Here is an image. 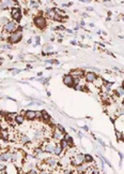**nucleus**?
<instances>
[{"label":"nucleus","mask_w":124,"mask_h":174,"mask_svg":"<svg viewBox=\"0 0 124 174\" xmlns=\"http://www.w3.org/2000/svg\"><path fill=\"white\" fill-rule=\"evenodd\" d=\"M10 21H11V19H10L9 16H7V15H1V16H0V27L3 28Z\"/></svg>","instance_id":"obj_19"},{"label":"nucleus","mask_w":124,"mask_h":174,"mask_svg":"<svg viewBox=\"0 0 124 174\" xmlns=\"http://www.w3.org/2000/svg\"><path fill=\"white\" fill-rule=\"evenodd\" d=\"M41 120H42V122H43L44 124H49V123H50V120H51L50 115H49L45 110L42 111V117H41Z\"/></svg>","instance_id":"obj_14"},{"label":"nucleus","mask_w":124,"mask_h":174,"mask_svg":"<svg viewBox=\"0 0 124 174\" xmlns=\"http://www.w3.org/2000/svg\"><path fill=\"white\" fill-rule=\"evenodd\" d=\"M57 129H58L59 131H61V132L63 133V135H65V133H66V131H65V129H64V127H62L61 125H57Z\"/></svg>","instance_id":"obj_32"},{"label":"nucleus","mask_w":124,"mask_h":174,"mask_svg":"<svg viewBox=\"0 0 124 174\" xmlns=\"http://www.w3.org/2000/svg\"><path fill=\"white\" fill-rule=\"evenodd\" d=\"M10 71H14L13 74H18L20 72V70H18V69H10Z\"/></svg>","instance_id":"obj_34"},{"label":"nucleus","mask_w":124,"mask_h":174,"mask_svg":"<svg viewBox=\"0 0 124 174\" xmlns=\"http://www.w3.org/2000/svg\"><path fill=\"white\" fill-rule=\"evenodd\" d=\"M17 27H18V25H17L16 22H14V21H10V22L4 26V27H3L2 30H3L6 33L11 34V33L15 32V31L17 30Z\"/></svg>","instance_id":"obj_5"},{"label":"nucleus","mask_w":124,"mask_h":174,"mask_svg":"<svg viewBox=\"0 0 124 174\" xmlns=\"http://www.w3.org/2000/svg\"><path fill=\"white\" fill-rule=\"evenodd\" d=\"M12 158V152L9 150L7 152H2L0 154V162H3V161H9Z\"/></svg>","instance_id":"obj_11"},{"label":"nucleus","mask_w":124,"mask_h":174,"mask_svg":"<svg viewBox=\"0 0 124 174\" xmlns=\"http://www.w3.org/2000/svg\"><path fill=\"white\" fill-rule=\"evenodd\" d=\"M80 25H81V26H85V22L81 21V22H80Z\"/></svg>","instance_id":"obj_39"},{"label":"nucleus","mask_w":124,"mask_h":174,"mask_svg":"<svg viewBox=\"0 0 124 174\" xmlns=\"http://www.w3.org/2000/svg\"><path fill=\"white\" fill-rule=\"evenodd\" d=\"M9 137H10V133L7 131V130H1L0 131V139H1L2 141L4 142H8L9 141Z\"/></svg>","instance_id":"obj_20"},{"label":"nucleus","mask_w":124,"mask_h":174,"mask_svg":"<svg viewBox=\"0 0 124 174\" xmlns=\"http://www.w3.org/2000/svg\"><path fill=\"white\" fill-rule=\"evenodd\" d=\"M85 85H81V84H78V85H75L73 88L75 89V90H80V91H82V90H85Z\"/></svg>","instance_id":"obj_28"},{"label":"nucleus","mask_w":124,"mask_h":174,"mask_svg":"<svg viewBox=\"0 0 124 174\" xmlns=\"http://www.w3.org/2000/svg\"><path fill=\"white\" fill-rule=\"evenodd\" d=\"M66 28L64 27V26H62V25H60V26H57V27H55V30H58V31H63V30H65Z\"/></svg>","instance_id":"obj_31"},{"label":"nucleus","mask_w":124,"mask_h":174,"mask_svg":"<svg viewBox=\"0 0 124 174\" xmlns=\"http://www.w3.org/2000/svg\"><path fill=\"white\" fill-rule=\"evenodd\" d=\"M63 153V150H62V147L60 146V144L59 143H57V145H56V148H55V155L56 156H60L61 154Z\"/></svg>","instance_id":"obj_21"},{"label":"nucleus","mask_w":124,"mask_h":174,"mask_svg":"<svg viewBox=\"0 0 124 174\" xmlns=\"http://www.w3.org/2000/svg\"><path fill=\"white\" fill-rule=\"evenodd\" d=\"M96 78H98V74H96L95 72L88 71V72L85 73V81L87 82V84H93V82Z\"/></svg>","instance_id":"obj_8"},{"label":"nucleus","mask_w":124,"mask_h":174,"mask_svg":"<svg viewBox=\"0 0 124 174\" xmlns=\"http://www.w3.org/2000/svg\"><path fill=\"white\" fill-rule=\"evenodd\" d=\"M112 85H114V83H112V82H106V81H105V83H104L103 87L101 88V89H102V92L109 93L110 91H111V89H112Z\"/></svg>","instance_id":"obj_13"},{"label":"nucleus","mask_w":124,"mask_h":174,"mask_svg":"<svg viewBox=\"0 0 124 174\" xmlns=\"http://www.w3.org/2000/svg\"><path fill=\"white\" fill-rule=\"evenodd\" d=\"M63 84L66 85L67 87H74V76L70 73V74H65L62 78Z\"/></svg>","instance_id":"obj_9"},{"label":"nucleus","mask_w":124,"mask_h":174,"mask_svg":"<svg viewBox=\"0 0 124 174\" xmlns=\"http://www.w3.org/2000/svg\"><path fill=\"white\" fill-rule=\"evenodd\" d=\"M124 95V88L123 87H118L116 89V96L118 97H122Z\"/></svg>","instance_id":"obj_25"},{"label":"nucleus","mask_w":124,"mask_h":174,"mask_svg":"<svg viewBox=\"0 0 124 174\" xmlns=\"http://www.w3.org/2000/svg\"><path fill=\"white\" fill-rule=\"evenodd\" d=\"M20 114H24L25 115V118L27 120H30V122H32V120L36 119V111H32V110H27Z\"/></svg>","instance_id":"obj_10"},{"label":"nucleus","mask_w":124,"mask_h":174,"mask_svg":"<svg viewBox=\"0 0 124 174\" xmlns=\"http://www.w3.org/2000/svg\"><path fill=\"white\" fill-rule=\"evenodd\" d=\"M25 115L24 114H17L16 116H15V118H14V120H15V123L17 124V125H23L24 123H25Z\"/></svg>","instance_id":"obj_18"},{"label":"nucleus","mask_w":124,"mask_h":174,"mask_svg":"<svg viewBox=\"0 0 124 174\" xmlns=\"http://www.w3.org/2000/svg\"><path fill=\"white\" fill-rule=\"evenodd\" d=\"M27 43H29V44H30V43H32V39H29L28 41H27Z\"/></svg>","instance_id":"obj_37"},{"label":"nucleus","mask_w":124,"mask_h":174,"mask_svg":"<svg viewBox=\"0 0 124 174\" xmlns=\"http://www.w3.org/2000/svg\"><path fill=\"white\" fill-rule=\"evenodd\" d=\"M63 140L67 143V145H68V148H71V147H73L74 146V141H73V138L68 135V133H65V135L63 136Z\"/></svg>","instance_id":"obj_15"},{"label":"nucleus","mask_w":124,"mask_h":174,"mask_svg":"<svg viewBox=\"0 0 124 174\" xmlns=\"http://www.w3.org/2000/svg\"><path fill=\"white\" fill-rule=\"evenodd\" d=\"M39 174H48V172L45 171V170H41V171L39 172Z\"/></svg>","instance_id":"obj_36"},{"label":"nucleus","mask_w":124,"mask_h":174,"mask_svg":"<svg viewBox=\"0 0 124 174\" xmlns=\"http://www.w3.org/2000/svg\"><path fill=\"white\" fill-rule=\"evenodd\" d=\"M10 15H11V18L12 21H14L16 23H19L21 17H23V10L18 7V6H14L13 8L10 9Z\"/></svg>","instance_id":"obj_2"},{"label":"nucleus","mask_w":124,"mask_h":174,"mask_svg":"<svg viewBox=\"0 0 124 174\" xmlns=\"http://www.w3.org/2000/svg\"><path fill=\"white\" fill-rule=\"evenodd\" d=\"M85 162H86V163H88V165L93 163V162H94V158H93L91 155L86 154V155H85Z\"/></svg>","instance_id":"obj_22"},{"label":"nucleus","mask_w":124,"mask_h":174,"mask_svg":"<svg viewBox=\"0 0 124 174\" xmlns=\"http://www.w3.org/2000/svg\"><path fill=\"white\" fill-rule=\"evenodd\" d=\"M91 174H100V171L96 169V168H94V166L92 167V173Z\"/></svg>","instance_id":"obj_33"},{"label":"nucleus","mask_w":124,"mask_h":174,"mask_svg":"<svg viewBox=\"0 0 124 174\" xmlns=\"http://www.w3.org/2000/svg\"><path fill=\"white\" fill-rule=\"evenodd\" d=\"M58 159L56 158V157H51V156H49V157H46V158H44V163L47 166V167H49L50 169H55L57 166H58Z\"/></svg>","instance_id":"obj_7"},{"label":"nucleus","mask_w":124,"mask_h":174,"mask_svg":"<svg viewBox=\"0 0 124 174\" xmlns=\"http://www.w3.org/2000/svg\"><path fill=\"white\" fill-rule=\"evenodd\" d=\"M29 6L33 9H37L39 6H40V1H30L29 2Z\"/></svg>","instance_id":"obj_26"},{"label":"nucleus","mask_w":124,"mask_h":174,"mask_svg":"<svg viewBox=\"0 0 124 174\" xmlns=\"http://www.w3.org/2000/svg\"><path fill=\"white\" fill-rule=\"evenodd\" d=\"M104 83H105V81H104V79H103L101 76H98V78H96L95 81L93 82V85L95 86V88H99V89H101V88L103 87Z\"/></svg>","instance_id":"obj_16"},{"label":"nucleus","mask_w":124,"mask_h":174,"mask_svg":"<svg viewBox=\"0 0 124 174\" xmlns=\"http://www.w3.org/2000/svg\"><path fill=\"white\" fill-rule=\"evenodd\" d=\"M116 137H117V140H118V141H121V140L124 139V138H123V133L120 132V131H118V130H116Z\"/></svg>","instance_id":"obj_27"},{"label":"nucleus","mask_w":124,"mask_h":174,"mask_svg":"<svg viewBox=\"0 0 124 174\" xmlns=\"http://www.w3.org/2000/svg\"><path fill=\"white\" fill-rule=\"evenodd\" d=\"M52 51V46L50 44H44L43 46V53H45V54H48V53H51Z\"/></svg>","instance_id":"obj_23"},{"label":"nucleus","mask_w":124,"mask_h":174,"mask_svg":"<svg viewBox=\"0 0 124 174\" xmlns=\"http://www.w3.org/2000/svg\"><path fill=\"white\" fill-rule=\"evenodd\" d=\"M21 40H23V31L21 30H16L15 32H13L7 37V42L11 45L20 42Z\"/></svg>","instance_id":"obj_3"},{"label":"nucleus","mask_w":124,"mask_h":174,"mask_svg":"<svg viewBox=\"0 0 124 174\" xmlns=\"http://www.w3.org/2000/svg\"><path fill=\"white\" fill-rule=\"evenodd\" d=\"M19 142L24 145H28L31 142V140L27 135H19Z\"/></svg>","instance_id":"obj_17"},{"label":"nucleus","mask_w":124,"mask_h":174,"mask_svg":"<svg viewBox=\"0 0 124 174\" xmlns=\"http://www.w3.org/2000/svg\"><path fill=\"white\" fill-rule=\"evenodd\" d=\"M33 25L40 30H44L47 28V25H48V21L47 17L42 15V12L40 13L39 15H35L33 17Z\"/></svg>","instance_id":"obj_1"},{"label":"nucleus","mask_w":124,"mask_h":174,"mask_svg":"<svg viewBox=\"0 0 124 174\" xmlns=\"http://www.w3.org/2000/svg\"><path fill=\"white\" fill-rule=\"evenodd\" d=\"M121 18H122V19L124 21V15H122V16H121Z\"/></svg>","instance_id":"obj_42"},{"label":"nucleus","mask_w":124,"mask_h":174,"mask_svg":"<svg viewBox=\"0 0 124 174\" xmlns=\"http://www.w3.org/2000/svg\"><path fill=\"white\" fill-rule=\"evenodd\" d=\"M59 144H60V146L62 147V150H63V151H67V150H70V148H68V145H67V143H66L63 139H61V140L59 141Z\"/></svg>","instance_id":"obj_24"},{"label":"nucleus","mask_w":124,"mask_h":174,"mask_svg":"<svg viewBox=\"0 0 124 174\" xmlns=\"http://www.w3.org/2000/svg\"><path fill=\"white\" fill-rule=\"evenodd\" d=\"M63 133L61 132V131H59L57 128L56 129H53L52 130V135H51V138L53 139V140H57V141H60L61 139H63Z\"/></svg>","instance_id":"obj_12"},{"label":"nucleus","mask_w":124,"mask_h":174,"mask_svg":"<svg viewBox=\"0 0 124 174\" xmlns=\"http://www.w3.org/2000/svg\"><path fill=\"white\" fill-rule=\"evenodd\" d=\"M17 6V1H12V0H6V1H0V11H7Z\"/></svg>","instance_id":"obj_6"},{"label":"nucleus","mask_w":124,"mask_h":174,"mask_svg":"<svg viewBox=\"0 0 124 174\" xmlns=\"http://www.w3.org/2000/svg\"><path fill=\"white\" fill-rule=\"evenodd\" d=\"M84 129H85V130H86V131H88V130H89V129H88V127H87V126H85V127H84Z\"/></svg>","instance_id":"obj_41"},{"label":"nucleus","mask_w":124,"mask_h":174,"mask_svg":"<svg viewBox=\"0 0 124 174\" xmlns=\"http://www.w3.org/2000/svg\"><path fill=\"white\" fill-rule=\"evenodd\" d=\"M1 48L2 49H12V45L9 44V43H6V44H2L1 45Z\"/></svg>","instance_id":"obj_29"},{"label":"nucleus","mask_w":124,"mask_h":174,"mask_svg":"<svg viewBox=\"0 0 124 174\" xmlns=\"http://www.w3.org/2000/svg\"><path fill=\"white\" fill-rule=\"evenodd\" d=\"M2 62H3V59H2L1 57H0V66H1V64H2Z\"/></svg>","instance_id":"obj_38"},{"label":"nucleus","mask_w":124,"mask_h":174,"mask_svg":"<svg viewBox=\"0 0 124 174\" xmlns=\"http://www.w3.org/2000/svg\"><path fill=\"white\" fill-rule=\"evenodd\" d=\"M40 42H41V37H39V36H36V37L34 38V46H36V45H39V44H40Z\"/></svg>","instance_id":"obj_30"},{"label":"nucleus","mask_w":124,"mask_h":174,"mask_svg":"<svg viewBox=\"0 0 124 174\" xmlns=\"http://www.w3.org/2000/svg\"><path fill=\"white\" fill-rule=\"evenodd\" d=\"M37 76H42V72H39L37 73Z\"/></svg>","instance_id":"obj_40"},{"label":"nucleus","mask_w":124,"mask_h":174,"mask_svg":"<svg viewBox=\"0 0 124 174\" xmlns=\"http://www.w3.org/2000/svg\"><path fill=\"white\" fill-rule=\"evenodd\" d=\"M6 169H7V167H6L3 163H0V172L3 171V170H6Z\"/></svg>","instance_id":"obj_35"},{"label":"nucleus","mask_w":124,"mask_h":174,"mask_svg":"<svg viewBox=\"0 0 124 174\" xmlns=\"http://www.w3.org/2000/svg\"><path fill=\"white\" fill-rule=\"evenodd\" d=\"M71 163L75 167H79L81 165L85 163V155L84 154H80V153H77L76 155H74L72 158H71Z\"/></svg>","instance_id":"obj_4"}]
</instances>
